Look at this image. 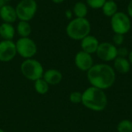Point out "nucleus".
<instances>
[{"instance_id":"1","label":"nucleus","mask_w":132,"mask_h":132,"mask_svg":"<svg viewBox=\"0 0 132 132\" xmlns=\"http://www.w3.org/2000/svg\"><path fill=\"white\" fill-rule=\"evenodd\" d=\"M87 80L92 87L105 90L113 86L115 82L114 70L109 65L98 63L87 71Z\"/></svg>"},{"instance_id":"2","label":"nucleus","mask_w":132,"mask_h":132,"mask_svg":"<svg viewBox=\"0 0 132 132\" xmlns=\"http://www.w3.org/2000/svg\"><path fill=\"white\" fill-rule=\"evenodd\" d=\"M81 103L91 111H101L107 107L108 98L103 90L95 87H90L82 93Z\"/></svg>"},{"instance_id":"3","label":"nucleus","mask_w":132,"mask_h":132,"mask_svg":"<svg viewBox=\"0 0 132 132\" xmlns=\"http://www.w3.org/2000/svg\"><path fill=\"white\" fill-rule=\"evenodd\" d=\"M90 23L86 18H75L72 19L66 28L67 36L74 40H82L90 35Z\"/></svg>"},{"instance_id":"4","label":"nucleus","mask_w":132,"mask_h":132,"mask_svg":"<svg viewBox=\"0 0 132 132\" xmlns=\"http://www.w3.org/2000/svg\"><path fill=\"white\" fill-rule=\"evenodd\" d=\"M22 75L28 80L36 81L43 78L44 71L42 64L34 59H26L20 67Z\"/></svg>"},{"instance_id":"5","label":"nucleus","mask_w":132,"mask_h":132,"mask_svg":"<svg viewBox=\"0 0 132 132\" xmlns=\"http://www.w3.org/2000/svg\"><path fill=\"white\" fill-rule=\"evenodd\" d=\"M37 9L36 0H21L15 7L17 17L20 21L29 22L35 16Z\"/></svg>"},{"instance_id":"6","label":"nucleus","mask_w":132,"mask_h":132,"mask_svg":"<svg viewBox=\"0 0 132 132\" xmlns=\"http://www.w3.org/2000/svg\"><path fill=\"white\" fill-rule=\"evenodd\" d=\"M111 26L114 33L125 35L130 31L131 22L128 15L123 12H118L111 18Z\"/></svg>"},{"instance_id":"7","label":"nucleus","mask_w":132,"mask_h":132,"mask_svg":"<svg viewBox=\"0 0 132 132\" xmlns=\"http://www.w3.org/2000/svg\"><path fill=\"white\" fill-rule=\"evenodd\" d=\"M15 46L17 53L25 59H30L37 53L36 43L29 37H20L16 41Z\"/></svg>"},{"instance_id":"8","label":"nucleus","mask_w":132,"mask_h":132,"mask_svg":"<svg viewBox=\"0 0 132 132\" xmlns=\"http://www.w3.org/2000/svg\"><path fill=\"white\" fill-rule=\"evenodd\" d=\"M96 53L101 60L109 62L118 57V48L113 43L104 42L99 44Z\"/></svg>"},{"instance_id":"9","label":"nucleus","mask_w":132,"mask_h":132,"mask_svg":"<svg viewBox=\"0 0 132 132\" xmlns=\"http://www.w3.org/2000/svg\"><path fill=\"white\" fill-rule=\"evenodd\" d=\"M17 54L15 43L12 40H2L0 42V61L9 62Z\"/></svg>"},{"instance_id":"10","label":"nucleus","mask_w":132,"mask_h":132,"mask_svg":"<svg viewBox=\"0 0 132 132\" xmlns=\"http://www.w3.org/2000/svg\"><path fill=\"white\" fill-rule=\"evenodd\" d=\"M74 62L78 69L82 71H88L94 66V60L91 54L83 50L78 52L74 58Z\"/></svg>"},{"instance_id":"11","label":"nucleus","mask_w":132,"mask_h":132,"mask_svg":"<svg viewBox=\"0 0 132 132\" xmlns=\"http://www.w3.org/2000/svg\"><path fill=\"white\" fill-rule=\"evenodd\" d=\"M99 44H100L99 41L95 36L88 35L87 36L84 37L81 40L80 46H81L83 51H84L87 53L92 54V53H94L97 52Z\"/></svg>"},{"instance_id":"12","label":"nucleus","mask_w":132,"mask_h":132,"mask_svg":"<svg viewBox=\"0 0 132 132\" xmlns=\"http://www.w3.org/2000/svg\"><path fill=\"white\" fill-rule=\"evenodd\" d=\"M0 18L7 23H13L18 19L15 8L9 5H5L0 8Z\"/></svg>"},{"instance_id":"13","label":"nucleus","mask_w":132,"mask_h":132,"mask_svg":"<svg viewBox=\"0 0 132 132\" xmlns=\"http://www.w3.org/2000/svg\"><path fill=\"white\" fill-rule=\"evenodd\" d=\"M43 78L50 85H56L60 84L63 79V75L60 71L56 69H50L44 72Z\"/></svg>"},{"instance_id":"14","label":"nucleus","mask_w":132,"mask_h":132,"mask_svg":"<svg viewBox=\"0 0 132 132\" xmlns=\"http://www.w3.org/2000/svg\"><path fill=\"white\" fill-rule=\"evenodd\" d=\"M114 67L115 70H117L118 73L125 74L128 73L130 71L131 69V63L128 60L124 57H119L118 56L114 60Z\"/></svg>"},{"instance_id":"15","label":"nucleus","mask_w":132,"mask_h":132,"mask_svg":"<svg viewBox=\"0 0 132 132\" xmlns=\"http://www.w3.org/2000/svg\"><path fill=\"white\" fill-rule=\"evenodd\" d=\"M15 29L11 23L3 22L0 26V36L3 40H12L14 38Z\"/></svg>"},{"instance_id":"16","label":"nucleus","mask_w":132,"mask_h":132,"mask_svg":"<svg viewBox=\"0 0 132 132\" xmlns=\"http://www.w3.org/2000/svg\"><path fill=\"white\" fill-rule=\"evenodd\" d=\"M101 9L104 15L111 18L116 12H118V5L115 2V1L112 0H107Z\"/></svg>"},{"instance_id":"17","label":"nucleus","mask_w":132,"mask_h":132,"mask_svg":"<svg viewBox=\"0 0 132 132\" xmlns=\"http://www.w3.org/2000/svg\"><path fill=\"white\" fill-rule=\"evenodd\" d=\"M16 32L20 37H29L32 32V27L29 22L20 21L16 26Z\"/></svg>"},{"instance_id":"18","label":"nucleus","mask_w":132,"mask_h":132,"mask_svg":"<svg viewBox=\"0 0 132 132\" xmlns=\"http://www.w3.org/2000/svg\"><path fill=\"white\" fill-rule=\"evenodd\" d=\"M87 5L82 2H77L73 9V12L77 18H85L87 15Z\"/></svg>"},{"instance_id":"19","label":"nucleus","mask_w":132,"mask_h":132,"mask_svg":"<svg viewBox=\"0 0 132 132\" xmlns=\"http://www.w3.org/2000/svg\"><path fill=\"white\" fill-rule=\"evenodd\" d=\"M34 88L35 90L39 94H45L49 91L50 85L47 82L43 79L40 78L36 81H34Z\"/></svg>"},{"instance_id":"20","label":"nucleus","mask_w":132,"mask_h":132,"mask_svg":"<svg viewBox=\"0 0 132 132\" xmlns=\"http://www.w3.org/2000/svg\"><path fill=\"white\" fill-rule=\"evenodd\" d=\"M118 132H132V121L130 120H122L117 126Z\"/></svg>"},{"instance_id":"21","label":"nucleus","mask_w":132,"mask_h":132,"mask_svg":"<svg viewBox=\"0 0 132 132\" xmlns=\"http://www.w3.org/2000/svg\"><path fill=\"white\" fill-rule=\"evenodd\" d=\"M106 1L107 0H87V4L89 7L92 9H98L103 7Z\"/></svg>"},{"instance_id":"22","label":"nucleus","mask_w":132,"mask_h":132,"mask_svg":"<svg viewBox=\"0 0 132 132\" xmlns=\"http://www.w3.org/2000/svg\"><path fill=\"white\" fill-rule=\"evenodd\" d=\"M70 101L73 104H80L82 102V93L78 91L72 92L70 95Z\"/></svg>"},{"instance_id":"23","label":"nucleus","mask_w":132,"mask_h":132,"mask_svg":"<svg viewBox=\"0 0 132 132\" xmlns=\"http://www.w3.org/2000/svg\"><path fill=\"white\" fill-rule=\"evenodd\" d=\"M125 41V36L122 34H118V33H115L113 36V43L114 45L117 46H121L123 44Z\"/></svg>"},{"instance_id":"24","label":"nucleus","mask_w":132,"mask_h":132,"mask_svg":"<svg viewBox=\"0 0 132 132\" xmlns=\"http://www.w3.org/2000/svg\"><path fill=\"white\" fill-rule=\"evenodd\" d=\"M129 53L127 48L125 47H120L118 49V56L119 57H124L125 58L127 56H128Z\"/></svg>"},{"instance_id":"25","label":"nucleus","mask_w":132,"mask_h":132,"mask_svg":"<svg viewBox=\"0 0 132 132\" xmlns=\"http://www.w3.org/2000/svg\"><path fill=\"white\" fill-rule=\"evenodd\" d=\"M128 16H130L131 18H132V0H131L128 3Z\"/></svg>"},{"instance_id":"26","label":"nucleus","mask_w":132,"mask_h":132,"mask_svg":"<svg viewBox=\"0 0 132 132\" xmlns=\"http://www.w3.org/2000/svg\"><path fill=\"white\" fill-rule=\"evenodd\" d=\"M66 15H67V17L68 19H70V18L72 17V12H71L70 10H67V11L66 12Z\"/></svg>"},{"instance_id":"27","label":"nucleus","mask_w":132,"mask_h":132,"mask_svg":"<svg viewBox=\"0 0 132 132\" xmlns=\"http://www.w3.org/2000/svg\"><path fill=\"white\" fill-rule=\"evenodd\" d=\"M128 60H129L131 65H132V50L129 53V54H128Z\"/></svg>"},{"instance_id":"28","label":"nucleus","mask_w":132,"mask_h":132,"mask_svg":"<svg viewBox=\"0 0 132 132\" xmlns=\"http://www.w3.org/2000/svg\"><path fill=\"white\" fill-rule=\"evenodd\" d=\"M51 1H52V2H53L54 3H57V4H58V3H61V2H63L64 0H51Z\"/></svg>"},{"instance_id":"29","label":"nucleus","mask_w":132,"mask_h":132,"mask_svg":"<svg viewBox=\"0 0 132 132\" xmlns=\"http://www.w3.org/2000/svg\"><path fill=\"white\" fill-rule=\"evenodd\" d=\"M5 2L4 0H0V8L5 5Z\"/></svg>"},{"instance_id":"30","label":"nucleus","mask_w":132,"mask_h":132,"mask_svg":"<svg viewBox=\"0 0 132 132\" xmlns=\"http://www.w3.org/2000/svg\"><path fill=\"white\" fill-rule=\"evenodd\" d=\"M0 132H5V131H3L2 129H1V128H0Z\"/></svg>"},{"instance_id":"31","label":"nucleus","mask_w":132,"mask_h":132,"mask_svg":"<svg viewBox=\"0 0 132 132\" xmlns=\"http://www.w3.org/2000/svg\"><path fill=\"white\" fill-rule=\"evenodd\" d=\"M5 2H9V1H12V0H4Z\"/></svg>"},{"instance_id":"32","label":"nucleus","mask_w":132,"mask_h":132,"mask_svg":"<svg viewBox=\"0 0 132 132\" xmlns=\"http://www.w3.org/2000/svg\"><path fill=\"white\" fill-rule=\"evenodd\" d=\"M112 1H115V0H112Z\"/></svg>"}]
</instances>
